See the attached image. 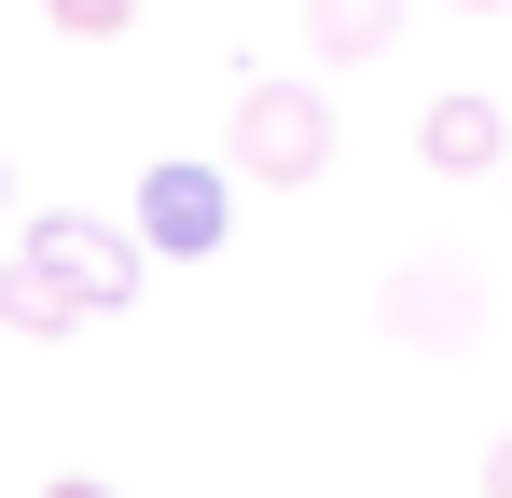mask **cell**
Here are the masks:
<instances>
[{
    "label": "cell",
    "mask_w": 512,
    "mask_h": 498,
    "mask_svg": "<svg viewBox=\"0 0 512 498\" xmlns=\"http://www.w3.org/2000/svg\"><path fill=\"white\" fill-rule=\"evenodd\" d=\"M457 14H512V0H457Z\"/></svg>",
    "instance_id": "11"
},
{
    "label": "cell",
    "mask_w": 512,
    "mask_h": 498,
    "mask_svg": "<svg viewBox=\"0 0 512 498\" xmlns=\"http://www.w3.org/2000/svg\"><path fill=\"white\" fill-rule=\"evenodd\" d=\"M125 222H139L153 263H208V249L236 236V180H222L208 153H167L153 180H139V208H125Z\"/></svg>",
    "instance_id": "2"
},
{
    "label": "cell",
    "mask_w": 512,
    "mask_h": 498,
    "mask_svg": "<svg viewBox=\"0 0 512 498\" xmlns=\"http://www.w3.org/2000/svg\"><path fill=\"white\" fill-rule=\"evenodd\" d=\"M42 498H111V485H84V471H70V485H42Z\"/></svg>",
    "instance_id": "10"
},
{
    "label": "cell",
    "mask_w": 512,
    "mask_h": 498,
    "mask_svg": "<svg viewBox=\"0 0 512 498\" xmlns=\"http://www.w3.org/2000/svg\"><path fill=\"white\" fill-rule=\"evenodd\" d=\"M222 166H236V180H277V194L319 180V166H333V97H319V83H250L236 125H222Z\"/></svg>",
    "instance_id": "1"
},
{
    "label": "cell",
    "mask_w": 512,
    "mask_h": 498,
    "mask_svg": "<svg viewBox=\"0 0 512 498\" xmlns=\"http://www.w3.org/2000/svg\"><path fill=\"white\" fill-rule=\"evenodd\" d=\"M471 319H485L471 263H402V277H388V332H402V346H443V360H457Z\"/></svg>",
    "instance_id": "5"
},
{
    "label": "cell",
    "mask_w": 512,
    "mask_h": 498,
    "mask_svg": "<svg viewBox=\"0 0 512 498\" xmlns=\"http://www.w3.org/2000/svg\"><path fill=\"white\" fill-rule=\"evenodd\" d=\"M305 42L319 56H388L402 42V0H305Z\"/></svg>",
    "instance_id": "7"
},
{
    "label": "cell",
    "mask_w": 512,
    "mask_h": 498,
    "mask_svg": "<svg viewBox=\"0 0 512 498\" xmlns=\"http://www.w3.org/2000/svg\"><path fill=\"white\" fill-rule=\"evenodd\" d=\"M42 14H56L70 42H125V28H139V0H42Z\"/></svg>",
    "instance_id": "8"
},
{
    "label": "cell",
    "mask_w": 512,
    "mask_h": 498,
    "mask_svg": "<svg viewBox=\"0 0 512 498\" xmlns=\"http://www.w3.org/2000/svg\"><path fill=\"white\" fill-rule=\"evenodd\" d=\"M0 332H28V346H56V332H84V305L56 291V263H42V249H14V263H0Z\"/></svg>",
    "instance_id": "6"
},
{
    "label": "cell",
    "mask_w": 512,
    "mask_h": 498,
    "mask_svg": "<svg viewBox=\"0 0 512 498\" xmlns=\"http://www.w3.org/2000/svg\"><path fill=\"white\" fill-rule=\"evenodd\" d=\"M28 249L56 263V291H70L84 319H125V305H139V277H153L139 222H28Z\"/></svg>",
    "instance_id": "3"
},
{
    "label": "cell",
    "mask_w": 512,
    "mask_h": 498,
    "mask_svg": "<svg viewBox=\"0 0 512 498\" xmlns=\"http://www.w3.org/2000/svg\"><path fill=\"white\" fill-rule=\"evenodd\" d=\"M485 498H512V429H499V443H485Z\"/></svg>",
    "instance_id": "9"
},
{
    "label": "cell",
    "mask_w": 512,
    "mask_h": 498,
    "mask_svg": "<svg viewBox=\"0 0 512 498\" xmlns=\"http://www.w3.org/2000/svg\"><path fill=\"white\" fill-rule=\"evenodd\" d=\"M0 222H14V180H0Z\"/></svg>",
    "instance_id": "12"
},
{
    "label": "cell",
    "mask_w": 512,
    "mask_h": 498,
    "mask_svg": "<svg viewBox=\"0 0 512 498\" xmlns=\"http://www.w3.org/2000/svg\"><path fill=\"white\" fill-rule=\"evenodd\" d=\"M416 166L429 180H499L512 166V111L499 97H429L416 111Z\"/></svg>",
    "instance_id": "4"
},
{
    "label": "cell",
    "mask_w": 512,
    "mask_h": 498,
    "mask_svg": "<svg viewBox=\"0 0 512 498\" xmlns=\"http://www.w3.org/2000/svg\"><path fill=\"white\" fill-rule=\"evenodd\" d=\"M499 180H512V166H499Z\"/></svg>",
    "instance_id": "13"
}]
</instances>
